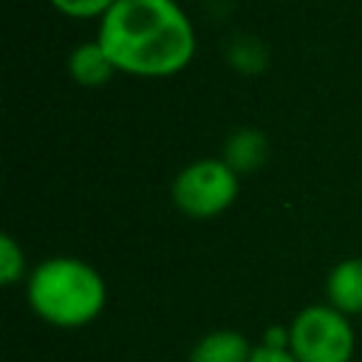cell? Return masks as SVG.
Listing matches in <instances>:
<instances>
[{"label": "cell", "instance_id": "cell-1", "mask_svg": "<svg viewBox=\"0 0 362 362\" xmlns=\"http://www.w3.org/2000/svg\"><path fill=\"white\" fill-rule=\"evenodd\" d=\"M96 42L116 71L150 79L184 71L195 54L192 23L175 0H116Z\"/></svg>", "mask_w": 362, "mask_h": 362}, {"label": "cell", "instance_id": "cell-8", "mask_svg": "<svg viewBox=\"0 0 362 362\" xmlns=\"http://www.w3.org/2000/svg\"><path fill=\"white\" fill-rule=\"evenodd\" d=\"M266 150H269V141L260 130H252V127H243L238 130L229 141H226V150H223V161L238 173V170H255L263 164L266 158Z\"/></svg>", "mask_w": 362, "mask_h": 362}, {"label": "cell", "instance_id": "cell-2", "mask_svg": "<svg viewBox=\"0 0 362 362\" xmlns=\"http://www.w3.org/2000/svg\"><path fill=\"white\" fill-rule=\"evenodd\" d=\"M31 311L57 328H82L93 322L107 300L102 274L79 257H48L25 283Z\"/></svg>", "mask_w": 362, "mask_h": 362}, {"label": "cell", "instance_id": "cell-12", "mask_svg": "<svg viewBox=\"0 0 362 362\" xmlns=\"http://www.w3.org/2000/svg\"><path fill=\"white\" fill-rule=\"evenodd\" d=\"M249 362H297L291 351H277V348H266V345H255L252 359Z\"/></svg>", "mask_w": 362, "mask_h": 362}, {"label": "cell", "instance_id": "cell-11", "mask_svg": "<svg viewBox=\"0 0 362 362\" xmlns=\"http://www.w3.org/2000/svg\"><path fill=\"white\" fill-rule=\"evenodd\" d=\"M260 345H266V348H277V351H288V345H291L288 325H272V328H266Z\"/></svg>", "mask_w": 362, "mask_h": 362}, {"label": "cell", "instance_id": "cell-3", "mask_svg": "<svg viewBox=\"0 0 362 362\" xmlns=\"http://www.w3.org/2000/svg\"><path fill=\"white\" fill-rule=\"evenodd\" d=\"M297 362H351L356 348V334L351 320L334 305H305L288 325Z\"/></svg>", "mask_w": 362, "mask_h": 362}, {"label": "cell", "instance_id": "cell-5", "mask_svg": "<svg viewBox=\"0 0 362 362\" xmlns=\"http://www.w3.org/2000/svg\"><path fill=\"white\" fill-rule=\"evenodd\" d=\"M325 297L328 305L345 317L362 314V257H348L331 269L325 280Z\"/></svg>", "mask_w": 362, "mask_h": 362}, {"label": "cell", "instance_id": "cell-6", "mask_svg": "<svg viewBox=\"0 0 362 362\" xmlns=\"http://www.w3.org/2000/svg\"><path fill=\"white\" fill-rule=\"evenodd\" d=\"M255 345L235 328H218L204 334L192 351L189 362H249Z\"/></svg>", "mask_w": 362, "mask_h": 362}, {"label": "cell", "instance_id": "cell-9", "mask_svg": "<svg viewBox=\"0 0 362 362\" xmlns=\"http://www.w3.org/2000/svg\"><path fill=\"white\" fill-rule=\"evenodd\" d=\"M25 272V255L20 249V243L11 235L0 238V280L3 286H14Z\"/></svg>", "mask_w": 362, "mask_h": 362}, {"label": "cell", "instance_id": "cell-4", "mask_svg": "<svg viewBox=\"0 0 362 362\" xmlns=\"http://www.w3.org/2000/svg\"><path fill=\"white\" fill-rule=\"evenodd\" d=\"M238 198V173L223 158H201L173 181V204L189 218H215Z\"/></svg>", "mask_w": 362, "mask_h": 362}, {"label": "cell", "instance_id": "cell-7", "mask_svg": "<svg viewBox=\"0 0 362 362\" xmlns=\"http://www.w3.org/2000/svg\"><path fill=\"white\" fill-rule=\"evenodd\" d=\"M113 62L105 54V48L93 40V42H79L71 54H68V74L74 76V82H79L82 88H99L113 76Z\"/></svg>", "mask_w": 362, "mask_h": 362}, {"label": "cell", "instance_id": "cell-10", "mask_svg": "<svg viewBox=\"0 0 362 362\" xmlns=\"http://www.w3.org/2000/svg\"><path fill=\"white\" fill-rule=\"evenodd\" d=\"M48 3L68 17H105L116 0H48Z\"/></svg>", "mask_w": 362, "mask_h": 362}]
</instances>
